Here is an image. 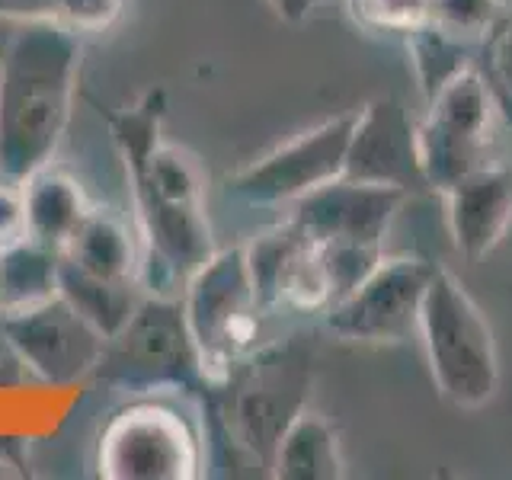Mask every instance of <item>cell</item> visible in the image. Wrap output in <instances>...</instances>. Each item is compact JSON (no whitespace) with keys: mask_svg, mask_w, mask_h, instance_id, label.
Listing matches in <instances>:
<instances>
[{"mask_svg":"<svg viewBox=\"0 0 512 480\" xmlns=\"http://www.w3.org/2000/svg\"><path fill=\"white\" fill-rule=\"evenodd\" d=\"M122 0H58L55 20L74 32H103L119 20Z\"/></svg>","mask_w":512,"mask_h":480,"instance_id":"cb8c5ba5","label":"cell"},{"mask_svg":"<svg viewBox=\"0 0 512 480\" xmlns=\"http://www.w3.org/2000/svg\"><path fill=\"white\" fill-rule=\"evenodd\" d=\"M493 90L477 71H461L429 100L426 119L416 125L429 189L445 192L461 176L490 164L493 148Z\"/></svg>","mask_w":512,"mask_h":480,"instance_id":"52a82bcc","label":"cell"},{"mask_svg":"<svg viewBox=\"0 0 512 480\" xmlns=\"http://www.w3.org/2000/svg\"><path fill=\"white\" fill-rule=\"evenodd\" d=\"M61 250L23 237L0 247V311H23L58 295Z\"/></svg>","mask_w":512,"mask_h":480,"instance_id":"d6986e66","label":"cell"},{"mask_svg":"<svg viewBox=\"0 0 512 480\" xmlns=\"http://www.w3.org/2000/svg\"><path fill=\"white\" fill-rule=\"evenodd\" d=\"M314 352L298 340L250 352L228 375V423L237 445L272 471L282 432L308 404Z\"/></svg>","mask_w":512,"mask_h":480,"instance_id":"277c9868","label":"cell"},{"mask_svg":"<svg viewBox=\"0 0 512 480\" xmlns=\"http://www.w3.org/2000/svg\"><path fill=\"white\" fill-rule=\"evenodd\" d=\"M487 52V84L512 106V10H503L496 26L484 39Z\"/></svg>","mask_w":512,"mask_h":480,"instance_id":"603a6c76","label":"cell"},{"mask_svg":"<svg viewBox=\"0 0 512 480\" xmlns=\"http://www.w3.org/2000/svg\"><path fill=\"white\" fill-rule=\"evenodd\" d=\"M58 295L71 304V308L87 320V324L103 336L112 340L144 298L141 285L135 279H103L93 272L74 266L71 260L61 256L58 269Z\"/></svg>","mask_w":512,"mask_h":480,"instance_id":"2e32d148","label":"cell"},{"mask_svg":"<svg viewBox=\"0 0 512 480\" xmlns=\"http://www.w3.org/2000/svg\"><path fill=\"white\" fill-rule=\"evenodd\" d=\"M436 276V263L423 256L381 260L346 298L324 311L327 330L343 343L394 346L420 333V308Z\"/></svg>","mask_w":512,"mask_h":480,"instance_id":"ba28073f","label":"cell"},{"mask_svg":"<svg viewBox=\"0 0 512 480\" xmlns=\"http://www.w3.org/2000/svg\"><path fill=\"white\" fill-rule=\"evenodd\" d=\"M244 250L256 298H260V308L266 314L276 308L311 314L327 311L333 304V285L320 244L308 231H301L295 221L282 224L276 231H266Z\"/></svg>","mask_w":512,"mask_h":480,"instance_id":"8fae6325","label":"cell"},{"mask_svg":"<svg viewBox=\"0 0 512 480\" xmlns=\"http://www.w3.org/2000/svg\"><path fill=\"white\" fill-rule=\"evenodd\" d=\"M317 4H320V0H269V7L276 10L282 20H288V23L304 20V16H308Z\"/></svg>","mask_w":512,"mask_h":480,"instance_id":"4316f807","label":"cell"},{"mask_svg":"<svg viewBox=\"0 0 512 480\" xmlns=\"http://www.w3.org/2000/svg\"><path fill=\"white\" fill-rule=\"evenodd\" d=\"M420 340L432 381L448 404L461 410L490 404L500 384L493 330L468 288L442 266H436L420 308Z\"/></svg>","mask_w":512,"mask_h":480,"instance_id":"7a4b0ae2","label":"cell"},{"mask_svg":"<svg viewBox=\"0 0 512 480\" xmlns=\"http://www.w3.org/2000/svg\"><path fill=\"white\" fill-rule=\"evenodd\" d=\"M23 199H26V237L55 250L68 247V240L90 212V202L84 196V189L77 186V180L48 167L23 180Z\"/></svg>","mask_w":512,"mask_h":480,"instance_id":"9a60e30c","label":"cell"},{"mask_svg":"<svg viewBox=\"0 0 512 480\" xmlns=\"http://www.w3.org/2000/svg\"><path fill=\"white\" fill-rule=\"evenodd\" d=\"M448 202V231L468 263L496 250L512 224V167L490 160L442 192Z\"/></svg>","mask_w":512,"mask_h":480,"instance_id":"5bb4252c","label":"cell"},{"mask_svg":"<svg viewBox=\"0 0 512 480\" xmlns=\"http://www.w3.org/2000/svg\"><path fill=\"white\" fill-rule=\"evenodd\" d=\"M407 192L340 176L295 202L292 221L314 240L381 247Z\"/></svg>","mask_w":512,"mask_h":480,"instance_id":"4fadbf2b","label":"cell"},{"mask_svg":"<svg viewBox=\"0 0 512 480\" xmlns=\"http://www.w3.org/2000/svg\"><path fill=\"white\" fill-rule=\"evenodd\" d=\"M183 311L192 340L199 346L208 384H224L234 368L256 349L260 333V298L250 276L247 250H215L183 288Z\"/></svg>","mask_w":512,"mask_h":480,"instance_id":"3957f363","label":"cell"},{"mask_svg":"<svg viewBox=\"0 0 512 480\" xmlns=\"http://www.w3.org/2000/svg\"><path fill=\"white\" fill-rule=\"evenodd\" d=\"M0 330L10 349L29 365V372L52 384L77 381L96 372L106 346L103 336L61 295L23 311H7Z\"/></svg>","mask_w":512,"mask_h":480,"instance_id":"30bf717a","label":"cell"},{"mask_svg":"<svg viewBox=\"0 0 512 480\" xmlns=\"http://www.w3.org/2000/svg\"><path fill=\"white\" fill-rule=\"evenodd\" d=\"M26 237V199L23 183L0 176V247H10Z\"/></svg>","mask_w":512,"mask_h":480,"instance_id":"d4e9b609","label":"cell"},{"mask_svg":"<svg viewBox=\"0 0 512 480\" xmlns=\"http://www.w3.org/2000/svg\"><path fill=\"white\" fill-rule=\"evenodd\" d=\"M272 474L282 480H340L346 464L340 452V436L320 413L301 410L272 455Z\"/></svg>","mask_w":512,"mask_h":480,"instance_id":"ac0fdd59","label":"cell"},{"mask_svg":"<svg viewBox=\"0 0 512 480\" xmlns=\"http://www.w3.org/2000/svg\"><path fill=\"white\" fill-rule=\"evenodd\" d=\"M343 176L372 186H394L410 192L429 189L420 157V135L404 103L394 96H375L356 109Z\"/></svg>","mask_w":512,"mask_h":480,"instance_id":"7c38bea8","label":"cell"},{"mask_svg":"<svg viewBox=\"0 0 512 480\" xmlns=\"http://www.w3.org/2000/svg\"><path fill=\"white\" fill-rule=\"evenodd\" d=\"M352 20L368 32H413L432 20V0H349Z\"/></svg>","mask_w":512,"mask_h":480,"instance_id":"44dd1931","label":"cell"},{"mask_svg":"<svg viewBox=\"0 0 512 480\" xmlns=\"http://www.w3.org/2000/svg\"><path fill=\"white\" fill-rule=\"evenodd\" d=\"M96 375L144 394L208 384L183 298L144 295L132 320L106 340Z\"/></svg>","mask_w":512,"mask_h":480,"instance_id":"5b68a950","label":"cell"},{"mask_svg":"<svg viewBox=\"0 0 512 480\" xmlns=\"http://www.w3.org/2000/svg\"><path fill=\"white\" fill-rule=\"evenodd\" d=\"M96 468L109 480H192L202 471V432L183 404L141 397L103 429Z\"/></svg>","mask_w":512,"mask_h":480,"instance_id":"8992f818","label":"cell"},{"mask_svg":"<svg viewBox=\"0 0 512 480\" xmlns=\"http://www.w3.org/2000/svg\"><path fill=\"white\" fill-rule=\"evenodd\" d=\"M503 16V0H432V20L439 29L464 42L487 39V32Z\"/></svg>","mask_w":512,"mask_h":480,"instance_id":"7402d4cb","label":"cell"},{"mask_svg":"<svg viewBox=\"0 0 512 480\" xmlns=\"http://www.w3.org/2000/svg\"><path fill=\"white\" fill-rule=\"evenodd\" d=\"M407 48H410L413 74L420 80V90L426 100H432L452 77L468 71L471 42L439 29L436 23H426L420 29L407 32Z\"/></svg>","mask_w":512,"mask_h":480,"instance_id":"ffe728a7","label":"cell"},{"mask_svg":"<svg viewBox=\"0 0 512 480\" xmlns=\"http://www.w3.org/2000/svg\"><path fill=\"white\" fill-rule=\"evenodd\" d=\"M80 71L77 32L32 20L0 55V176L29 180L48 167L71 119Z\"/></svg>","mask_w":512,"mask_h":480,"instance_id":"6da1fadb","label":"cell"},{"mask_svg":"<svg viewBox=\"0 0 512 480\" xmlns=\"http://www.w3.org/2000/svg\"><path fill=\"white\" fill-rule=\"evenodd\" d=\"M352 125H356V109L292 138L263 160L234 173L228 180V196L256 208L295 205L308 192L340 180Z\"/></svg>","mask_w":512,"mask_h":480,"instance_id":"9c48e42d","label":"cell"},{"mask_svg":"<svg viewBox=\"0 0 512 480\" xmlns=\"http://www.w3.org/2000/svg\"><path fill=\"white\" fill-rule=\"evenodd\" d=\"M64 260L103 279H135L138 282V244L128 224L109 208H90L87 218L61 250Z\"/></svg>","mask_w":512,"mask_h":480,"instance_id":"e0dca14e","label":"cell"},{"mask_svg":"<svg viewBox=\"0 0 512 480\" xmlns=\"http://www.w3.org/2000/svg\"><path fill=\"white\" fill-rule=\"evenodd\" d=\"M58 0H0V16L4 20H55Z\"/></svg>","mask_w":512,"mask_h":480,"instance_id":"484cf974","label":"cell"}]
</instances>
